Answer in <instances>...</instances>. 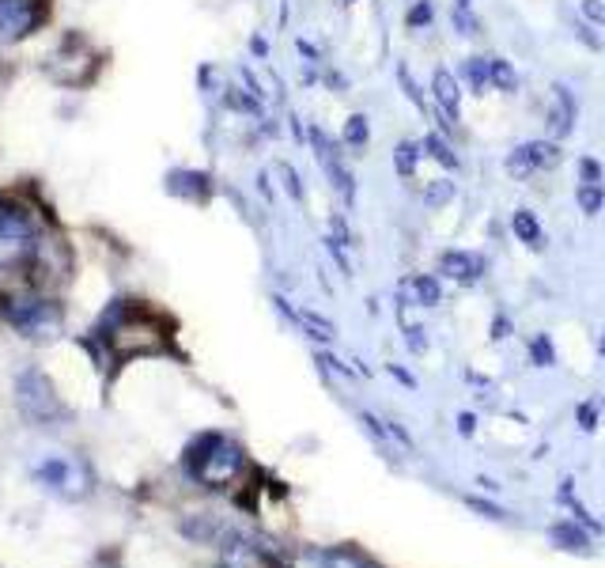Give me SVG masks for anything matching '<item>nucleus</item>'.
<instances>
[{
    "label": "nucleus",
    "instance_id": "nucleus-1",
    "mask_svg": "<svg viewBox=\"0 0 605 568\" xmlns=\"http://www.w3.org/2000/svg\"><path fill=\"white\" fill-rule=\"evenodd\" d=\"M182 462H186V474H189L193 481L220 489V486H227V481H235V477L243 474L246 455H243L239 444H231L224 432H205V436H197V439H193V444L186 448Z\"/></svg>",
    "mask_w": 605,
    "mask_h": 568
},
{
    "label": "nucleus",
    "instance_id": "nucleus-2",
    "mask_svg": "<svg viewBox=\"0 0 605 568\" xmlns=\"http://www.w3.org/2000/svg\"><path fill=\"white\" fill-rule=\"evenodd\" d=\"M99 338L114 349V356H144V352H159L167 333L159 330L156 314L144 307H118L102 319Z\"/></svg>",
    "mask_w": 605,
    "mask_h": 568
},
{
    "label": "nucleus",
    "instance_id": "nucleus-3",
    "mask_svg": "<svg viewBox=\"0 0 605 568\" xmlns=\"http://www.w3.org/2000/svg\"><path fill=\"white\" fill-rule=\"evenodd\" d=\"M15 402H19V413H24L27 420H34V425H57V420H69V406L61 402V394L50 383V375L38 371V368H27L24 375H19Z\"/></svg>",
    "mask_w": 605,
    "mask_h": 568
},
{
    "label": "nucleus",
    "instance_id": "nucleus-4",
    "mask_svg": "<svg viewBox=\"0 0 605 568\" xmlns=\"http://www.w3.org/2000/svg\"><path fill=\"white\" fill-rule=\"evenodd\" d=\"M34 477L50 493H57L61 500H83L91 493V486H95V474H91V467L80 455H53L46 462H38Z\"/></svg>",
    "mask_w": 605,
    "mask_h": 568
},
{
    "label": "nucleus",
    "instance_id": "nucleus-5",
    "mask_svg": "<svg viewBox=\"0 0 605 568\" xmlns=\"http://www.w3.org/2000/svg\"><path fill=\"white\" fill-rule=\"evenodd\" d=\"M0 311L24 338H50L61 326V307L38 296H0Z\"/></svg>",
    "mask_w": 605,
    "mask_h": 568
},
{
    "label": "nucleus",
    "instance_id": "nucleus-6",
    "mask_svg": "<svg viewBox=\"0 0 605 568\" xmlns=\"http://www.w3.org/2000/svg\"><path fill=\"white\" fill-rule=\"evenodd\" d=\"M307 144H311L318 167L326 171L330 186L344 197V205L352 208L356 205V178H352L349 163H344V156H341V140H333L326 130H322V125H307Z\"/></svg>",
    "mask_w": 605,
    "mask_h": 568
},
{
    "label": "nucleus",
    "instance_id": "nucleus-7",
    "mask_svg": "<svg viewBox=\"0 0 605 568\" xmlns=\"http://www.w3.org/2000/svg\"><path fill=\"white\" fill-rule=\"evenodd\" d=\"M439 277L454 281V284H462V288H473V284H481L485 281V273H488V258L481 255V250H462V246H450L439 255V265H436Z\"/></svg>",
    "mask_w": 605,
    "mask_h": 568
},
{
    "label": "nucleus",
    "instance_id": "nucleus-8",
    "mask_svg": "<svg viewBox=\"0 0 605 568\" xmlns=\"http://www.w3.org/2000/svg\"><path fill=\"white\" fill-rule=\"evenodd\" d=\"M42 15H46V0H0V42H19L27 38Z\"/></svg>",
    "mask_w": 605,
    "mask_h": 568
},
{
    "label": "nucleus",
    "instance_id": "nucleus-9",
    "mask_svg": "<svg viewBox=\"0 0 605 568\" xmlns=\"http://www.w3.org/2000/svg\"><path fill=\"white\" fill-rule=\"evenodd\" d=\"M575 121H579V99H575V91L568 88L564 80H556L549 88V114H545L549 137L552 140H568L575 133Z\"/></svg>",
    "mask_w": 605,
    "mask_h": 568
},
{
    "label": "nucleus",
    "instance_id": "nucleus-10",
    "mask_svg": "<svg viewBox=\"0 0 605 568\" xmlns=\"http://www.w3.org/2000/svg\"><path fill=\"white\" fill-rule=\"evenodd\" d=\"M398 300L401 307H436L443 303V284H439V273H413L398 284Z\"/></svg>",
    "mask_w": 605,
    "mask_h": 568
},
{
    "label": "nucleus",
    "instance_id": "nucleus-11",
    "mask_svg": "<svg viewBox=\"0 0 605 568\" xmlns=\"http://www.w3.org/2000/svg\"><path fill=\"white\" fill-rule=\"evenodd\" d=\"M431 102L458 125V114H462V80L454 76L447 65H439L436 72H431Z\"/></svg>",
    "mask_w": 605,
    "mask_h": 568
},
{
    "label": "nucleus",
    "instance_id": "nucleus-12",
    "mask_svg": "<svg viewBox=\"0 0 605 568\" xmlns=\"http://www.w3.org/2000/svg\"><path fill=\"white\" fill-rule=\"evenodd\" d=\"M182 534H186L189 542H201V545H224L227 534H231V527H227L220 515L197 512V515H189V519L182 523Z\"/></svg>",
    "mask_w": 605,
    "mask_h": 568
},
{
    "label": "nucleus",
    "instance_id": "nucleus-13",
    "mask_svg": "<svg viewBox=\"0 0 605 568\" xmlns=\"http://www.w3.org/2000/svg\"><path fill=\"white\" fill-rule=\"evenodd\" d=\"M511 236L526 250H537V255L545 250V227H542V220H537L533 208H526V205H518L511 213Z\"/></svg>",
    "mask_w": 605,
    "mask_h": 568
},
{
    "label": "nucleus",
    "instance_id": "nucleus-14",
    "mask_svg": "<svg viewBox=\"0 0 605 568\" xmlns=\"http://www.w3.org/2000/svg\"><path fill=\"white\" fill-rule=\"evenodd\" d=\"M167 189L175 197H186V201H208L212 197V178L205 171H170L167 175Z\"/></svg>",
    "mask_w": 605,
    "mask_h": 568
},
{
    "label": "nucleus",
    "instance_id": "nucleus-15",
    "mask_svg": "<svg viewBox=\"0 0 605 568\" xmlns=\"http://www.w3.org/2000/svg\"><path fill=\"white\" fill-rule=\"evenodd\" d=\"M458 80L469 88V95H477L485 99L492 91V80H488V57H477V53H469L458 61Z\"/></svg>",
    "mask_w": 605,
    "mask_h": 568
},
{
    "label": "nucleus",
    "instance_id": "nucleus-16",
    "mask_svg": "<svg viewBox=\"0 0 605 568\" xmlns=\"http://www.w3.org/2000/svg\"><path fill=\"white\" fill-rule=\"evenodd\" d=\"M523 152L530 156L533 171H552V167L564 163V149H560V140H552V137H533V140H523Z\"/></svg>",
    "mask_w": 605,
    "mask_h": 568
},
{
    "label": "nucleus",
    "instance_id": "nucleus-17",
    "mask_svg": "<svg viewBox=\"0 0 605 568\" xmlns=\"http://www.w3.org/2000/svg\"><path fill=\"white\" fill-rule=\"evenodd\" d=\"M420 149H424V159H436L443 171H458V167H462V156L454 152V144H450L439 130H431V133L420 140Z\"/></svg>",
    "mask_w": 605,
    "mask_h": 568
},
{
    "label": "nucleus",
    "instance_id": "nucleus-18",
    "mask_svg": "<svg viewBox=\"0 0 605 568\" xmlns=\"http://www.w3.org/2000/svg\"><path fill=\"white\" fill-rule=\"evenodd\" d=\"M318 564L322 568H382L375 561H367L360 550H349V545H333V550H322L318 554Z\"/></svg>",
    "mask_w": 605,
    "mask_h": 568
},
{
    "label": "nucleus",
    "instance_id": "nucleus-19",
    "mask_svg": "<svg viewBox=\"0 0 605 568\" xmlns=\"http://www.w3.org/2000/svg\"><path fill=\"white\" fill-rule=\"evenodd\" d=\"M341 144L360 156L367 144H371V118H367V114H352L349 121L341 125Z\"/></svg>",
    "mask_w": 605,
    "mask_h": 568
},
{
    "label": "nucleus",
    "instance_id": "nucleus-20",
    "mask_svg": "<svg viewBox=\"0 0 605 568\" xmlns=\"http://www.w3.org/2000/svg\"><path fill=\"white\" fill-rule=\"evenodd\" d=\"M394 171L398 178H417V167L424 159V149H420V140H398L394 144Z\"/></svg>",
    "mask_w": 605,
    "mask_h": 568
},
{
    "label": "nucleus",
    "instance_id": "nucleus-21",
    "mask_svg": "<svg viewBox=\"0 0 605 568\" xmlns=\"http://www.w3.org/2000/svg\"><path fill=\"white\" fill-rule=\"evenodd\" d=\"M488 80H492V91H500V95L518 91V69L507 57H488Z\"/></svg>",
    "mask_w": 605,
    "mask_h": 568
},
{
    "label": "nucleus",
    "instance_id": "nucleus-22",
    "mask_svg": "<svg viewBox=\"0 0 605 568\" xmlns=\"http://www.w3.org/2000/svg\"><path fill=\"white\" fill-rule=\"evenodd\" d=\"M295 323L302 326V333H307V338H314V342H333L337 338V326L326 319V314H318V311H295Z\"/></svg>",
    "mask_w": 605,
    "mask_h": 568
},
{
    "label": "nucleus",
    "instance_id": "nucleus-23",
    "mask_svg": "<svg viewBox=\"0 0 605 568\" xmlns=\"http://www.w3.org/2000/svg\"><path fill=\"white\" fill-rule=\"evenodd\" d=\"M454 197H458V186H454V178H450V175L431 178V182L424 186V205L431 208V213H439V208H447Z\"/></svg>",
    "mask_w": 605,
    "mask_h": 568
},
{
    "label": "nucleus",
    "instance_id": "nucleus-24",
    "mask_svg": "<svg viewBox=\"0 0 605 568\" xmlns=\"http://www.w3.org/2000/svg\"><path fill=\"white\" fill-rule=\"evenodd\" d=\"M398 88H401V95L413 102V107L420 111V114H431V102H427V95H424V88L417 83V76H413V69L405 65V61H398Z\"/></svg>",
    "mask_w": 605,
    "mask_h": 568
},
{
    "label": "nucleus",
    "instance_id": "nucleus-25",
    "mask_svg": "<svg viewBox=\"0 0 605 568\" xmlns=\"http://www.w3.org/2000/svg\"><path fill=\"white\" fill-rule=\"evenodd\" d=\"M575 205L582 217H598L605 208V186L601 182H579L575 186Z\"/></svg>",
    "mask_w": 605,
    "mask_h": 568
},
{
    "label": "nucleus",
    "instance_id": "nucleus-26",
    "mask_svg": "<svg viewBox=\"0 0 605 568\" xmlns=\"http://www.w3.org/2000/svg\"><path fill=\"white\" fill-rule=\"evenodd\" d=\"M450 27H454V34H462V38H477L481 34V19L473 15L469 5H454L450 8Z\"/></svg>",
    "mask_w": 605,
    "mask_h": 568
},
{
    "label": "nucleus",
    "instance_id": "nucleus-27",
    "mask_svg": "<svg viewBox=\"0 0 605 568\" xmlns=\"http://www.w3.org/2000/svg\"><path fill=\"white\" fill-rule=\"evenodd\" d=\"M504 171L514 178V182H530L537 171H533V163H530V156L523 152V144H514V149L507 152V159H504Z\"/></svg>",
    "mask_w": 605,
    "mask_h": 568
},
{
    "label": "nucleus",
    "instance_id": "nucleus-28",
    "mask_svg": "<svg viewBox=\"0 0 605 568\" xmlns=\"http://www.w3.org/2000/svg\"><path fill=\"white\" fill-rule=\"evenodd\" d=\"M431 24H436V5L431 0H413L405 12V27L408 31H427Z\"/></svg>",
    "mask_w": 605,
    "mask_h": 568
},
{
    "label": "nucleus",
    "instance_id": "nucleus-29",
    "mask_svg": "<svg viewBox=\"0 0 605 568\" xmlns=\"http://www.w3.org/2000/svg\"><path fill=\"white\" fill-rule=\"evenodd\" d=\"M530 361L537 368H552L556 364V345L549 333H537V338H530Z\"/></svg>",
    "mask_w": 605,
    "mask_h": 568
},
{
    "label": "nucleus",
    "instance_id": "nucleus-30",
    "mask_svg": "<svg viewBox=\"0 0 605 568\" xmlns=\"http://www.w3.org/2000/svg\"><path fill=\"white\" fill-rule=\"evenodd\" d=\"M571 34H575L579 46H587L591 53H601V50H605V38L598 34L594 24H587V19H575V24H571Z\"/></svg>",
    "mask_w": 605,
    "mask_h": 568
},
{
    "label": "nucleus",
    "instance_id": "nucleus-31",
    "mask_svg": "<svg viewBox=\"0 0 605 568\" xmlns=\"http://www.w3.org/2000/svg\"><path fill=\"white\" fill-rule=\"evenodd\" d=\"M276 175H280V182H284V194H288L295 205H302V178H299V171H295V167L284 159V163L276 167Z\"/></svg>",
    "mask_w": 605,
    "mask_h": 568
},
{
    "label": "nucleus",
    "instance_id": "nucleus-32",
    "mask_svg": "<svg viewBox=\"0 0 605 568\" xmlns=\"http://www.w3.org/2000/svg\"><path fill=\"white\" fill-rule=\"evenodd\" d=\"M579 182H601L605 178V167L594 159V156H579Z\"/></svg>",
    "mask_w": 605,
    "mask_h": 568
},
{
    "label": "nucleus",
    "instance_id": "nucleus-33",
    "mask_svg": "<svg viewBox=\"0 0 605 568\" xmlns=\"http://www.w3.org/2000/svg\"><path fill=\"white\" fill-rule=\"evenodd\" d=\"M549 534H552V542H568L564 550H587V534H575L571 527H564V523H560V527H552Z\"/></svg>",
    "mask_w": 605,
    "mask_h": 568
},
{
    "label": "nucleus",
    "instance_id": "nucleus-34",
    "mask_svg": "<svg viewBox=\"0 0 605 568\" xmlns=\"http://www.w3.org/2000/svg\"><path fill=\"white\" fill-rule=\"evenodd\" d=\"M579 12L587 24L594 27H605V0H579Z\"/></svg>",
    "mask_w": 605,
    "mask_h": 568
},
{
    "label": "nucleus",
    "instance_id": "nucleus-35",
    "mask_svg": "<svg viewBox=\"0 0 605 568\" xmlns=\"http://www.w3.org/2000/svg\"><path fill=\"white\" fill-rule=\"evenodd\" d=\"M322 83H326V88H330L333 95H344V91H349V76L337 72V69H326V72H322Z\"/></svg>",
    "mask_w": 605,
    "mask_h": 568
},
{
    "label": "nucleus",
    "instance_id": "nucleus-36",
    "mask_svg": "<svg viewBox=\"0 0 605 568\" xmlns=\"http://www.w3.org/2000/svg\"><path fill=\"white\" fill-rule=\"evenodd\" d=\"M330 236H333L337 243H344V246H352V231H349V224H344V217H341V213H333V217H330Z\"/></svg>",
    "mask_w": 605,
    "mask_h": 568
},
{
    "label": "nucleus",
    "instance_id": "nucleus-37",
    "mask_svg": "<svg viewBox=\"0 0 605 568\" xmlns=\"http://www.w3.org/2000/svg\"><path fill=\"white\" fill-rule=\"evenodd\" d=\"M295 50H299V57H302V61H314V65H322V50L314 46V42L295 38Z\"/></svg>",
    "mask_w": 605,
    "mask_h": 568
},
{
    "label": "nucleus",
    "instance_id": "nucleus-38",
    "mask_svg": "<svg viewBox=\"0 0 605 568\" xmlns=\"http://www.w3.org/2000/svg\"><path fill=\"white\" fill-rule=\"evenodd\" d=\"M579 425H582V428H598V406H594V402L579 406Z\"/></svg>",
    "mask_w": 605,
    "mask_h": 568
},
{
    "label": "nucleus",
    "instance_id": "nucleus-39",
    "mask_svg": "<svg viewBox=\"0 0 605 568\" xmlns=\"http://www.w3.org/2000/svg\"><path fill=\"white\" fill-rule=\"evenodd\" d=\"M507 333H511V323H507V319H504V314H500V319H495V323H492V338H495V342H504V338H507Z\"/></svg>",
    "mask_w": 605,
    "mask_h": 568
},
{
    "label": "nucleus",
    "instance_id": "nucleus-40",
    "mask_svg": "<svg viewBox=\"0 0 605 568\" xmlns=\"http://www.w3.org/2000/svg\"><path fill=\"white\" fill-rule=\"evenodd\" d=\"M408 345L417 352H424V326H408Z\"/></svg>",
    "mask_w": 605,
    "mask_h": 568
},
{
    "label": "nucleus",
    "instance_id": "nucleus-41",
    "mask_svg": "<svg viewBox=\"0 0 605 568\" xmlns=\"http://www.w3.org/2000/svg\"><path fill=\"white\" fill-rule=\"evenodd\" d=\"M390 375H394V379H401V383H405V387H417V379H413V371H405L401 364H390Z\"/></svg>",
    "mask_w": 605,
    "mask_h": 568
},
{
    "label": "nucleus",
    "instance_id": "nucleus-42",
    "mask_svg": "<svg viewBox=\"0 0 605 568\" xmlns=\"http://www.w3.org/2000/svg\"><path fill=\"white\" fill-rule=\"evenodd\" d=\"M254 53H257V57H265V53H269V46H265V38H254Z\"/></svg>",
    "mask_w": 605,
    "mask_h": 568
},
{
    "label": "nucleus",
    "instance_id": "nucleus-43",
    "mask_svg": "<svg viewBox=\"0 0 605 568\" xmlns=\"http://www.w3.org/2000/svg\"><path fill=\"white\" fill-rule=\"evenodd\" d=\"M458 428H462V432H473V417H469V413L458 417Z\"/></svg>",
    "mask_w": 605,
    "mask_h": 568
},
{
    "label": "nucleus",
    "instance_id": "nucleus-44",
    "mask_svg": "<svg viewBox=\"0 0 605 568\" xmlns=\"http://www.w3.org/2000/svg\"><path fill=\"white\" fill-rule=\"evenodd\" d=\"M598 349H601V356H605V333H601V342H598Z\"/></svg>",
    "mask_w": 605,
    "mask_h": 568
},
{
    "label": "nucleus",
    "instance_id": "nucleus-45",
    "mask_svg": "<svg viewBox=\"0 0 605 568\" xmlns=\"http://www.w3.org/2000/svg\"><path fill=\"white\" fill-rule=\"evenodd\" d=\"M454 5H473V0H454Z\"/></svg>",
    "mask_w": 605,
    "mask_h": 568
},
{
    "label": "nucleus",
    "instance_id": "nucleus-46",
    "mask_svg": "<svg viewBox=\"0 0 605 568\" xmlns=\"http://www.w3.org/2000/svg\"><path fill=\"white\" fill-rule=\"evenodd\" d=\"M341 5H360V0H341Z\"/></svg>",
    "mask_w": 605,
    "mask_h": 568
},
{
    "label": "nucleus",
    "instance_id": "nucleus-47",
    "mask_svg": "<svg viewBox=\"0 0 605 568\" xmlns=\"http://www.w3.org/2000/svg\"><path fill=\"white\" fill-rule=\"evenodd\" d=\"M220 568H235V564H220Z\"/></svg>",
    "mask_w": 605,
    "mask_h": 568
}]
</instances>
